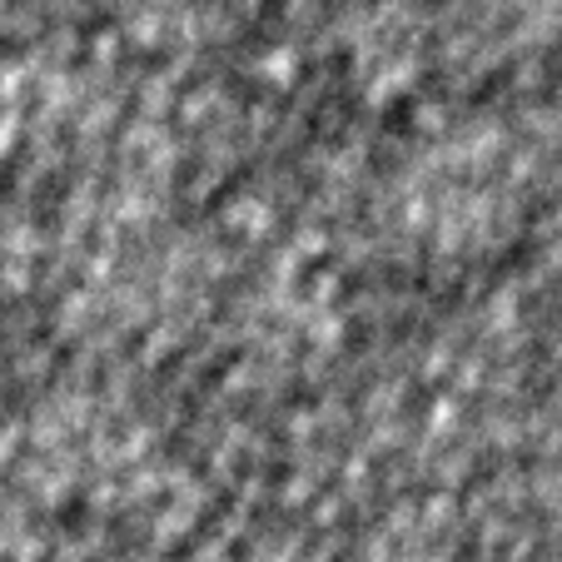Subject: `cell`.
<instances>
[{"label":"cell","instance_id":"cell-1","mask_svg":"<svg viewBox=\"0 0 562 562\" xmlns=\"http://www.w3.org/2000/svg\"><path fill=\"white\" fill-rule=\"evenodd\" d=\"M518 180L522 170H513V155H503L498 139L453 135L418 159L408 175V204L418 214L438 210V224L428 229L438 245H483L508 224Z\"/></svg>","mask_w":562,"mask_h":562}]
</instances>
